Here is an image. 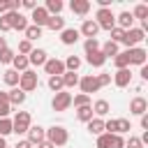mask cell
<instances>
[{"instance_id": "40", "label": "cell", "mask_w": 148, "mask_h": 148, "mask_svg": "<svg viewBox=\"0 0 148 148\" xmlns=\"http://www.w3.org/2000/svg\"><path fill=\"white\" fill-rule=\"evenodd\" d=\"M95 148H111V134H99L95 136Z\"/></svg>"}, {"instance_id": "42", "label": "cell", "mask_w": 148, "mask_h": 148, "mask_svg": "<svg viewBox=\"0 0 148 148\" xmlns=\"http://www.w3.org/2000/svg\"><path fill=\"white\" fill-rule=\"evenodd\" d=\"M109 35H111V39L109 42H113V44H123V37H125V30H120V28H113V30H109Z\"/></svg>"}, {"instance_id": "50", "label": "cell", "mask_w": 148, "mask_h": 148, "mask_svg": "<svg viewBox=\"0 0 148 148\" xmlns=\"http://www.w3.org/2000/svg\"><path fill=\"white\" fill-rule=\"evenodd\" d=\"M14 148H35V146H32L28 139H21V141H16V146H14Z\"/></svg>"}, {"instance_id": "55", "label": "cell", "mask_w": 148, "mask_h": 148, "mask_svg": "<svg viewBox=\"0 0 148 148\" xmlns=\"http://www.w3.org/2000/svg\"><path fill=\"white\" fill-rule=\"evenodd\" d=\"M139 74H141V79H143V81H146V79H148V67H146V65H143V67H141V72H139Z\"/></svg>"}, {"instance_id": "31", "label": "cell", "mask_w": 148, "mask_h": 148, "mask_svg": "<svg viewBox=\"0 0 148 148\" xmlns=\"http://www.w3.org/2000/svg\"><path fill=\"white\" fill-rule=\"evenodd\" d=\"M79 74L76 72H65L62 74V86H65V90H69V88H76L79 86Z\"/></svg>"}, {"instance_id": "13", "label": "cell", "mask_w": 148, "mask_h": 148, "mask_svg": "<svg viewBox=\"0 0 148 148\" xmlns=\"http://www.w3.org/2000/svg\"><path fill=\"white\" fill-rule=\"evenodd\" d=\"M146 111H148V102H146V97L136 95V97L130 99V113H132V116H143Z\"/></svg>"}, {"instance_id": "3", "label": "cell", "mask_w": 148, "mask_h": 148, "mask_svg": "<svg viewBox=\"0 0 148 148\" xmlns=\"http://www.w3.org/2000/svg\"><path fill=\"white\" fill-rule=\"evenodd\" d=\"M95 23L99 25V30H113V28H116V14L111 12V7H106V9H97V14H95Z\"/></svg>"}, {"instance_id": "21", "label": "cell", "mask_w": 148, "mask_h": 148, "mask_svg": "<svg viewBox=\"0 0 148 148\" xmlns=\"http://www.w3.org/2000/svg\"><path fill=\"white\" fill-rule=\"evenodd\" d=\"M109 111H111V104H109L106 99H95V102H92V113H95V118H104V116H109Z\"/></svg>"}, {"instance_id": "14", "label": "cell", "mask_w": 148, "mask_h": 148, "mask_svg": "<svg viewBox=\"0 0 148 148\" xmlns=\"http://www.w3.org/2000/svg\"><path fill=\"white\" fill-rule=\"evenodd\" d=\"M25 134H28V141H30L32 146H37V143H42V141L46 139V130H44L42 125H30V130H28Z\"/></svg>"}, {"instance_id": "30", "label": "cell", "mask_w": 148, "mask_h": 148, "mask_svg": "<svg viewBox=\"0 0 148 148\" xmlns=\"http://www.w3.org/2000/svg\"><path fill=\"white\" fill-rule=\"evenodd\" d=\"M46 28L53 30V32H62V30H65V18H62V16H49Z\"/></svg>"}, {"instance_id": "18", "label": "cell", "mask_w": 148, "mask_h": 148, "mask_svg": "<svg viewBox=\"0 0 148 148\" xmlns=\"http://www.w3.org/2000/svg\"><path fill=\"white\" fill-rule=\"evenodd\" d=\"M79 37H81V35H79V30H76V28H65V30L60 32V42H62L65 46L76 44V42H79Z\"/></svg>"}, {"instance_id": "37", "label": "cell", "mask_w": 148, "mask_h": 148, "mask_svg": "<svg viewBox=\"0 0 148 148\" xmlns=\"http://www.w3.org/2000/svg\"><path fill=\"white\" fill-rule=\"evenodd\" d=\"M46 86H49V90H51L53 95L60 92V90H65V86H62V76H49Z\"/></svg>"}, {"instance_id": "54", "label": "cell", "mask_w": 148, "mask_h": 148, "mask_svg": "<svg viewBox=\"0 0 148 148\" xmlns=\"http://www.w3.org/2000/svg\"><path fill=\"white\" fill-rule=\"evenodd\" d=\"M37 148H56V146H53V143H49V141H46V139H44V141H42V143H37Z\"/></svg>"}, {"instance_id": "6", "label": "cell", "mask_w": 148, "mask_h": 148, "mask_svg": "<svg viewBox=\"0 0 148 148\" xmlns=\"http://www.w3.org/2000/svg\"><path fill=\"white\" fill-rule=\"evenodd\" d=\"M146 39V32L141 30V28H130V30H125V37H123V44L127 46V49H134V46H139L141 42Z\"/></svg>"}, {"instance_id": "27", "label": "cell", "mask_w": 148, "mask_h": 148, "mask_svg": "<svg viewBox=\"0 0 148 148\" xmlns=\"http://www.w3.org/2000/svg\"><path fill=\"white\" fill-rule=\"evenodd\" d=\"M86 127H88V132H90V134L99 136V134H104V118H92V120H88V123H86Z\"/></svg>"}, {"instance_id": "34", "label": "cell", "mask_w": 148, "mask_h": 148, "mask_svg": "<svg viewBox=\"0 0 148 148\" xmlns=\"http://www.w3.org/2000/svg\"><path fill=\"white\" fill-rule=\"evenodd\" d=\"M72 104H74V109H81V106H90V104H92V97H88V95L79 92V95H72Z\"/></svg>"}, {"instance_id": "2", "label": "cell", "mask_w": 148, "mask_h": 148, "mask_svg": "<svg viewBox=\"0 0 148 148\" xmlns=\"http://www.w3.org/2000/svg\"><path fill=\"white\" fill-rule=\"evenodd\" d=\"M32 125V116L30 111H16L14 118H12V132L14 134H25Z\"/></svg>"}, {"instance_id": "16", "label": "cell", "mask_w": 148, "mask_h": 148, "mask_svg": "<svg viewBox=\"0 0 148 148\" xmlns=\"http://www.w3.org/2000/svg\"><path fill=\"white\" fill-rule=\"evenodd\" d=\"M49 60V56H46V51L44 49H32L30 53H28V62L30 65H35V67H44V62Z\"/></svg>"}, {"instance_id": "45", "label": "cell", "mask_w": 148, "mask_h": 148, "mask_svg": "<svg viewBox=\"0 0 148 148\" xmlns=\"http://www.w3.org/2000/svg\"><path fill=\"white\" fill-rule=\"evenodd\" d=\"M32 49H35L32 42H28V39H21V42H18V56H28Z\"/></svg>"}, {"instance_id": "10", "label": "cell", "mask_w": 148, "mask_h": 148, "mask_svg": "<svg viewBox=\"0 0 148 148\" xmlns=\"http://www.w3.org/2000/svg\"><path fill=\"white\" fill-rule=\"evenodd\" d=\"M130 53V65H136V67H143L146 60H148V51L143 46H134V49H127Z\"/></svg>"}, {"instance_id": "43", "label": "cell", "mask_w": 148, "mask_h": 148, "mask_svg": "<svg viewBox=\"0 0 148 148\" xmlns=\"http://www.w3.org/2000/svg\"><path fill=\"white\" fill-rule=\"evenodd\" d=\"M12 30V14H2L0 16V32H9Z\"/></svg>"}, {"instance_id": "1", "label": "cell", "mask_w": 148, "mask_h": 148, "mask_svg": "<svg viewBox=\"0 0 148 148\" xmlns=\"http://www.w3.org/2000/svg\"><path fill=\"white\" fill-rule=\"evenodd\" d=\"M46 141L53 143L56 148L67 146V141H69V132H67V127H62V125H51V127H46Z\"/></svg>"}, {"instance_id": "26", "label": "cell", "mask_w": 148, "mask_h": 148, "mask_svg": "<svg viewBox=\"0 0 148 148\" xmlns=\"http://www.w3.org/2000/svg\"><path fill=\"white\" fill-rule=\"evenodd\" d=\"M99 51H102V56L109 60V58H116V56L120 53V46H118V44H113V42H104V44L99 46Z\"/></svg>"}, {"instance_id": "19", "label": "cell", "mask_w": 148, "mask_h": 148, "mask_svg": "<svg viewBox=\"0 0 148 148\" xmlns=\"http://www.w3.org/2000/svg\"><path fill=\"white\" fill-rule=\"evenodd\" d=\"M69 9H72V14H76V16H86V14L90 12V2H88V0H72V2H69Z\"/></svg>"}, {"instance_id": "46", "label": "cell", "mask_w": 148, "mask_h": 148, "mask_svg": "<svg viewBox=\"0 0 148 148\" xmlns=\"http://www.w3.org/2000/svg\"><path fill=\"white\" fill-rule=\"evenodd\" d=\"M95 76H97L99 88H104V86H109V83H111V74H109V72H102V74H95Z\"/></svg>"}, {"instance_id": "17", "label": "cell", "mask_w": 148, "mask_h": 148, "mask_svg": "<svg viewBox=\"0 0 148 148\" xmlns=\"http://www.w3.org/2000/svg\"><path fill=\"white\" fill-rule=\"evenodd\" d=\"M25 97H28V95H25V92H23L18 86L7 90V99H9V104H12V106H21V104L25 102Z\"/></svg>"}, {"instance_id": "7", "label": "cell", "mask_w": 148, "mask_h": 148, "mask_svg": "<svg viewBox=\"0 0 148 148\" xmlns=\"http://www.w3.org/2000/svg\"><path fill=\"white\" fill-rule=\"evenodd\" d=\"M79 88H81V92L83 95H92V92H97L99 90V83H97V76L95 74H86V76H81L79 79Z\"/></svg>"}, {"instance_id": "47", "label": "cell", "mask_w": 148, "mask_h": 148, "mask_svg": "<svg viewBox=\"0 0 148 148\" xmlns=\"http://www.w3.org/2000/svg\"><path fill=\"white\" fill-rule=\"evenodd\" d=\"M111 148H125V136L111 134Z\"/></svg>"}, {"instance_id": "39", "label": "cell", "mask_w": 148, "mask_h": 148, "mask_svg": "<svg viewBox=\"0 0 148 148\" xmlns=\"http://www.w3.org/2000/svg\"><path fill=\"white\" fill-rule=\"evenodd\" d=\"M99 39L97 37H92V39H83V51H86V56L88 53H95V51H99Z\"/></svg>"}, {"instance_id": "28", "label": "cell", "mask_w": 148, "mask_h": 148, "mask_svg": "<svg viewBox=\"0 0 148 148\" xmlns=\"http://www.w3.org/2000/svg\"><path fill=\"white\" fill-rule=\"evenodd\" d=\"M111 60H113V67H116V69H127V67H130V53H127V49L120 51V53H118L116 58H111Z\"/></svg>"}, {"instance_id": "4", "label": "cell", "mask_w": 148, "mask_h": 148, "mask_svg": "<svg viewBox=\"0 0 148 148\" xmlns=\"http://www.w3.org/2000/svg\"><path fill=\"white\" fill-rule=\"evenodd\" d=\"M37 86H39V76H37V72H32V69H25L21 76H18V88L28 95V92H32V90H37Z\"/></svg>"}, {"instance_id": "25", "label": "cell", "mask_w": 148, "mask_h": 148, "mask_svg": "<svg viewBox=\"0 0 148 148\" xmlns=\"http://www.w3.org/2000/svg\"><path fill=\"white\" fill-rule=\"evenodd\" d=\"M130 14H132V18H134V21H141V23H146V18H148V5L139 2V5H134V9H132Z\"/></svg>"}, {"instance_id": "8", "label": "cell", "mask_w": 148, "mask_h": 148, "mask_svg": "<svg viewBox=\"0 0 148 148\" xmlns=\"http://www.w3.org/2000/svg\"><path fill=\"white\" fill-rule=\"evenodd\" d=\"M28 21H32V25H37V28H46V21H49V12H46L42 5H37V7L30 12Z\"/></svg>"}, {"instance_id": "22", "label": "cell", "mask_w": 148, "mask_h": 148, "mask_svg": "<svg viewBox=\"0 0 148 148\" xmlns=\"http://www.w3.org/2000/svg\"><path fill=\"white\" fill-rule=\"evenodd\" d=\"M86 62H88L90 67H95V69H102V67L106 65V58L102 56V51H95V53H88V56H86Z\"/></svg>"}, {"instance_id": "35", "label": "cell", "mask_w": 148, "mask_h": 148, "mask_svg": "<svg viewBox=\"0 0 148 148\" xmlns=\"http://www.w3.org/2000/svg\"><path fill=\"white\" fill-rule=\"evenodd\" d=\"M42 30H44V28H37V25H32V23H30V25L25 28V32H23V35H25L23 39L35 42V39H39V37H42Z\"/></svg>"}, {"instance_id": "48", "label": "cell", "mask_w": 148, "mask_h": 148, "mask_svg": "<svg viewBox=\"0 0 148 148\" xmlns=\"http://www.w3.org/2000/svg\"><path fill=\"white\" fill-rule=\"evenodd\" d=\"M125 148H143V143L139 136H130V139H125Z\"/></svg>"}, {"instance_id": "36", "label": "cell", "mask_w": 148, "mask_h": 148, "mask_svg": "<svg viewBox=\"0 0 148 148\" xmlns=\"http://www.w3.org/2000/svg\"><path fill=\"white\" fill-rule=\"evenodd\" d=\"M62 62H65V72H76L83 60L79 56H67V60H62Z\"/></svg>"}, {"instance_id": "49", "label": "cell", "mask_w": 148, "mask_h": 148, "mask_svg": "<svg viewBox=\"0 0 148 148\" xmlns=\"http://www.w3.org/2000/svg\"><path fill=\"white\" fill-rule=\"evenodd\" d=\"M21 7H23V9H30V12H32V9L37 7V2H35V0H23V2H21Z\"/></svg>"}, {"instance_id": "57", "label": "cell", "mask_w": 148, "mask_h": 148, "mask_svg": "<svg viewBox=\"0 0 148 148\" xmlns=\"http://www.w3.org/2000/svg\"><path fill=\"white\" fill-rule=\"evenodd\" d=\"M0 148H7V139H2V136H0Z\"/></svg>"}, {"instance_id": "23", "label": "cell", "mask_w": 148, "mask_h": 148, "mask_svg": "<svg viewBox=\"0 0 148 148\" xmlns=\"http://www.w3.org/2000/svg\"><path fill=\"white\" fill-rule=\"evenodd\" d=\"M46 12H49V16H60V12L65 9V5H62V0H46L44 5H42Z\"/></svg>"}, {"instance_id": "41", "label": "cell", "mask_w": 148, "mask_h": 148, "mask_svg": "<svg viewBox=\"0 0 148 148\" xmlns=\"http://www.w3.org/2000/svg\"><path fill=\"white\" fill-rule=\"evenodd\" d=\"M14 56H16V53H14L9 46H7V49H2V51H0V65H12Z\"/></svg>"}, {"instance_id": "5", "label": "cell", "mask_w": 148, "mask_h": 148, "mask_svg": "<svg viewBox=\"0 0 148 148\" xmlns=\"http://www.w3.org/2000/svg\"><path fill=\"white\" fill-rule=\"evenodd\" d=\"M69 106H72V92L60 90V92L53 95V99H51V109H53L56 113H62V111H67Z\"/></svg>"}, {"instance_id": "12", "label": "cell", "mask_w": 148, "mask_h": 148, "mask_svg": "<svg viewBox=\"0 0 148 148\" xmlns=\"http://www.w3.org/2000/svg\"><path fill=\"white\" fill-rule=\"evenodd\" d=\"M111 81H113L116 88H127V86L132 83V72H130V67H127V69H116V74H111Z\"/></svg>"}, {"instance_id": "33", "label": "cell", "mask_w": 148, "mask_h": 148, "mask_svg": "<svg viewBox=\"0 0 148 148\" xmlns=\"http://www.w3.org/2000/svg\"><path fill=\"white\" fill-rule=\"evenodd\" d=\"M9 113H12V104L7 99V92L0 90V118H9Z\"/></svg>"}, {"instance_id": "52", "label": "cell", "mask_w": 148, "mask_h": 148, "mask_svg": "<svg viewBox=\"0 0 148 148\" xmlns=\"http://www.w3.org/2000/svg\"><path fill=\"white\" fill-rule=\"evenodd\" d=\"M21 9V2L18 0H9V12H18Z\"/></svg>"}, {"instance_id": "32", "label": "cell", "mask_w": 148, "mask_h": 148, "mask_svg": "<svg viewBox=\"0 0 148 148\" xmlns=\"http://www.w3.org/2000/svg\"><path fill=\"white\" fill-rule=\"evenodd\" d=\"M95 118V113H92V104L90 106H81V109H76V120L79 123H88V120H92Z\"/></svg>"}, {"instance_id": "44", "label": "cell", "mask_w": 148, "mask_h": 148, "mask_svg": "<svg viewBox=\"0 0 148 148\" xmlns=\"http://www.w3.org/2000/svg\"><path fill=\"white\" fill-rule=\"evenodd\" d=\"M7 134H12V118H0V136L5 139Z\"/></svg>"}, {"instance_id": "15", "label": "cell", "mask_w": 148, "mask_h": 148, "mask_svg": "<svg viewBox=\"0 0 148 148\" xmlns=\"http://www.w3.org/2000/svg\"><path fill=\"white\" fill-rule=\"evenodd\" d=\"M12 14V30H18V32H25V28L30 25L28 16H23L21 12H9Z\"/></svg>"}, {"instance_id": "38", "label": "cell", "mask_w": 148, "mask_h": 148, "mask_svg": "<svg viewBox=\"0 0 148 148\" xmlns=\"http://www.w3.org/2000/svg\"><path fill=\"white\" fill-rule=\"evenodd\" d=\"M132 130V123H130V118H116V134H127Z\"/></svg>"}, {"instance_id": "29", "label": "cell", "mask_w": 148, "mask_h": 148, "mask_svg": "<svg viewBox=\"0 0 148 148\" xmlns=\"http://www.w3.org/2000/svg\"><path fill=\"white\" fill-rule=\"evenodd\" d=\"M18 76H21V74H18V72H14L12 67H7V69L2 72V81H5L9 88H16V86H18Z\"/></svg>"}, {"instance_id": "20", "label": "cell", "mask_w": 148, "mask_h": 148, "mask_svg": "<svg viewBox=\"0 0 148 148\" xmlns=\"http://www.w3.org/2000/svg\"><path fill=\"white\" fill-rule=\"evenodd\" d=\"M116 28H120V30H130V28H134V18H132V14H130V12H120V14L116 16Z\"/></svg>"}, {"instance_id": "53", "label": "cell", "mask_w": 148, "mask_h": 148, "mask_svg": "<svg viewBox=\"0 0 148 148\" xmlns=\"http://www.w3.org/2000/svg\"><path fill=\"white\" fill-rule=\"evenodd\" d=\"M141 130H148V116L146 113L141 116Z\"/></svg>"}, {"instance_id": "9", "label": "cell", "mask_w": 148, "mask_h": 148, "mask_svg": "<svg viewBox=\"0 0 148 148\" xmlns=\"http://www.w3.org/2000/svg\"><path fill=\"white\" fill-rule=\"evenodd\" d=\"M76 30H79V35H81V37H86V39H92V37H97V32H99V25L95 23V18H83L81 28H76Z\"/></svg>"}, {"instance_id": "51", "label": "cell", "mask_w": 148, "mask_h": 148, "mask_svg": "<svg viewBox=\"0 0 148 148\" xmlns=\"http://www.w3.org/2000/svg\"><path fill=\"white\" fill-rule=\"evenodd\" d=\"M9 12V0H0V16Z\"/></svg>"}, {"instance_id": "24", "label": "cell", "mask_w": 148, "mask_h": 148, "mask_svg": "<svg viewBox=\"0 0 148 148\" xmlns=\"http://www.w3.org/2000/svg\"><path fill=\"white\" fill-rule=\"evenodd\" d=\"M12 69L14 72H18V74H23L25 69H30V62H28V56H14V60H12Z\"/></svg>"}, {"instance_id": "56", "label": "cell", "mask_w": 148, "mask_h": 148, "mask_svg": "<svg viewBox=\"0 0 148 148\" xmlns=\"http://www.w3.org/2000/svg\"><path fill=\"white\" fill-rule=\"evenodd\" d=\"M2 49H7V39L0 35V51H2Z\"/></svg>"}, {"instance_id": "11", "label": "cell", "mask_w": 148, "mask_h": 148, "mask_svg": "<svg viewBox=\"0 0 148 148\" xmlns=\"http://www.w3.org/2000/svg\"><path fill=\"white\" fill-rule=\"evenodd\" d=\"M44 72H46L49 76H62V74H65V62H62L60 58H49V60L44 62Z\"/></svg>"}]
</instances>
